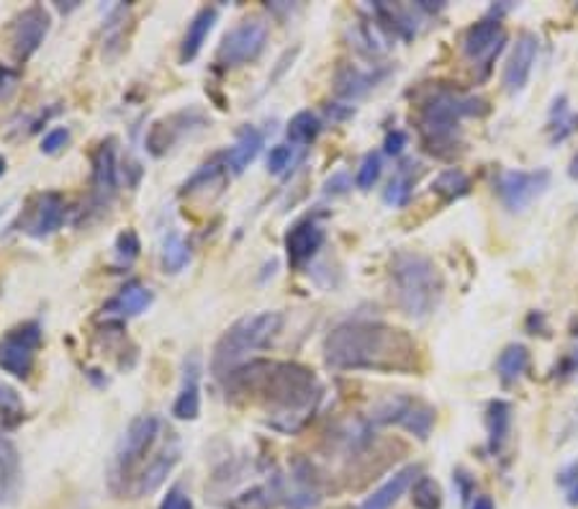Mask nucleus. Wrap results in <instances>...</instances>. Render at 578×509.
<instances>
[{
    "label": "nucleus",
    "mask_w": 578,
    "mask_h": 509,
    "mask_svg": "<svg viewBox=\"0 0 578 509\" xmlns=\"http://www.w3.org/2000/svg\"><path fill=\"white\" fill-rule=\"evenodd\" d=\"M416 176H420V165L403 163L386 188V204H391V206L407 204V201L412 199V188L416 183Z\"/></svg>",
    "instance_id": "nucleus-26"
},
{
    "label": "nucleus",
    "mask_w": 578,
    "mask_h": 509,
    "mask_svg": "<svg viewBox=\"0 0 578 509\" xmlns=\"http://www.w3.org/2000/svg\"><path fill=\"white\" fill-rule=\"evenodd\" d=\"M326 191H334V193H345L347 191V178L345 176H337L334 180H330V183H326Z\"/></svg>",
    "instance_id": "nucleus-42"
},
{
    "label": "nucleus",
    "mask_w": 578,
    "mask_h": 509,
    "mask_svg": "<svg viewBox=\"0 0 578 509\" xmlns=\"http://www.w3.org/2000/svg\"><path fill=\"white\" fill-rule=\"evenodd\" d=\"M412 501L416 509H442V489L432 476H420L412 486Z\"/></svg>",
    "instance_id": "nucleus-32"
},
{
    "label": "nucleus",
    "mask_w": 578,
    "mask_h": 509,
    "mask_svg": "<svg viewBox=\"0 0 578 509\" xmlns=\"http://www.w3.org/2000/svg\"><path fill=\"white\" fill-rule=\"evenodd\" d=\"M558 481H561L563 486H566L568 492H570V489H576V486H578V460H576V463H570L568 469H563V471H561Z\"/></svg>",
    "instance_id": "nucleus-40"
},
{
    "label": "nucleus",
    "mask_w": 578,
    "mask_h": 509,
    "mask_svg": "<svg viewBox=\"0 0 578 509\" xmlns=\"http://www.w3.org/2000/svg\"><path fill=\"white\" fill-rule=\"evenodd\" d=\"M506 44V31L499 16H486L476 21L463 37V52L473 65L480 67V78L489 75L493 60L499 58Z\"/></svg>",
    "instance_id": "nucleus-9"
},
{
    "label": "nucleus",
    "mask_w": 578,
    "mask_h": 509,
    "mask_svg": "<svg viewBox=\"0 0 578 509\" xmlns=\"http://www.w3.org/2000/svg\"><path fill=\"white\" fill-rule=\"evenodd\" d=\"M465 509H497V507H493L491 497H486V494H476V497L465 505Z\"/></svg>",
    "instance_id": "nucleus-41"
},
{
    "label": "nucleus",
    "mask_w": 578,
    "mask_h": 509,
    "mask_svg": "<svg viewBox=\"0 0 578 509\" xmlns=\"http://www.w3.org/2000/svg\"><path fill=\"white\" fill-rule=\"evenodd\" d=\"M550 186L548 170H504L497 180V193L510 212H525Z\"/></svg>",
    "instance_id": "nucleus-11"
},
{
    "label": "nucleus",
    "mask_w": 578,
    "mask_h": 509,
    "mask_svg": "<svg viewBox=\"0 0 578 509\" xmlns=\"http://www.w3.org/2000/svg\"><path fill=\"white\" fill-rule=\"evenodd\" d=\"M529 368V353L525 345H506L497 360V373L504 383L519 381Z\"/></svg>",
    "instance_id": "nucleus-25"
},
{
    "label": "nucleus",
    "mask_w": 578,
    "mask_h": 509,
    "mask_svg": "<svg viewBox=\"0 0 578 509\" xmlns=\"http://www.w3.org/2000/svg\"><path fill=\"white\" fill-rule=\"evenodd\" d=\"M322 131V122L311 111H298L288 124V139L294 144H311Z\"/></svg>",
    "instance_id": "nucleus-29"
},
{
    "label": "nucleus",
    "mask_w": 578,
    "mask_h": 509,
    "mask_svg": "<svg viewBox=\"0 0 578 509\" xmlns=\"http://www.w3.org/2000/svg\"><path fill=\"white\" fill-rule=\"evenodd\" d=\"M432 191L445 201H458L471 193V178L465 176L463 170H458V167H450V170H442L440 176L435 178Z\"/></svg>",
    "instance_id": "nucleus-27"
},
{
    "label": "nucleus",
    "mask_w": 578,
    "mask_h": 509,
    "mask_svg": "<svg viewBox=\"0 0 578 509\" xmlns=\"http://www.w3.org/2000/svg\"><path fill=\"white\" fill-rule=\"evenodd\" d=\"M159 428H163V424H159L155 415L137 417V420L129 424L124 437L116 445L114 466H111V481H114V486L118 481H127L139 460L152 450V445H155L159 437Z\"/></svg>",
    "instance_id": "nucleus-6"
},
{
    "label": "nucleus",
    "mask_w": 578,
    "mask_h": 509,
    "mask_svg": "<svg viewBox=\"0 0 578 509\" xmlns=\"http://www.w3.org/2000/svg\"><path fill=\"white\" fill-rule=\"evenodd\" d=\"M291 165H294V148H288V144H278V148L270 150L268 170L273 173V176H283Z\"/></svg>",
    "instance_id": "nucleus-35"
},
{
    "label": "nucleus",
    "mask_w": 578,
    "mask_h": 509,
    "mask_svg": "<svg viewBox=\"0 0 578 509\" xmlns=\"http://www.w3.org/2000/svg\"><path fill=\"white\" fill-rule=\"evenodd\" d=\"M159 509H193V501L183 489H180V486H176V489L167 492V497L163 499Z\"/></svg>",
    "instance_id": "nucleus-39"
},
{
    "label": "nucleus",
    "mask_w": 578,
    "mask_h": 509,
    "mask_svg": "<svg viewBox=\"0 0 578 509\" xmlns=\"http://www.w3.org/2000/svg\"><path fill=\"white\" fill-rule=\"evenodd\" d=\"M538 50H540L538 37H535L532 31H522L517 37V44H514L512 50V58L504 67V88L510 90V93L525 90L529 75H532L535 60H538Z\"/></svg>",
    "instance_id": "nucleus-13"
},
{
    "label": "nucleus",
    "mask_w": 578,
    "mask_h": 509,
    "mask_svg": "<svg viewBox=\"0 0 578 509\" xmlns=\"http://www.w3.org/2000/svg\"><path fill=\"white\" fill-rule=\"evenodd\" d=\"M216 18H219V11L214 9V5H204L196 16H193L191 24H188V31L183 37V44H180V62L188 65V62H193L198 58L201 47L206 44L208 34H211Z\"/></svg>",
    "instance_id": "nucleus-18"
},
{
    "label": "nucleus",
    "mask_w": 578,
    "mask_h": 509,
    "mask_svg": "<svg viewBox=\"0 0 578 509\" xmlns=\"http://www.w3.org/2000/svg\"><path fill=\"white\" fill-rule=\"evenodd\" d=\"M24 422V402L11 386L0 383V430H13Z\"/></svg>",
    "instance_id": "nucleus-31"
},
{
    "label": "nucleus",
    "mask_w": 578,
    "mask_h": 509,
    "mask_svg": "<svg viewBox=\"0 0 578 509\" xmlns=\"http://www.w3.org/2000/svg\"><path fill=\"white\" fill-rule=\"evenodd\" d=\"M403 148H407V135H403V131H399V129L388 131L386 139H383V152H386V155L399 157Z\"/></svg>",
    "instance_id": "nucleus-38"
},
{
    "label": "nucleus",
    "mask_w": 578,
    "mask_h": 509,
    "mask_svg": "<svg viewBox=\"0 0 578 509\" xmlns=\"http://www.w3.org/2000/svg\"><path fill=\"white\" fill-rule=\"evenodd\" d=\"M281 494V481H265V484L249 486V489L236 494L232 501H227V509H273Z\"/></svg>",
    "instance_id": "nucleus-23"
},
{
    "label": "nucleus",
    "mask_w": 578,
    "mask_h": 509,
    "mask_svg": "<svg viewBox=\"0 0 578 509\" xmlns=\"http://www.w3.org/2000/svg\"><path fill=\"white\" fill-rule=\"evenodd\" d=\"M391 283L401 311L412 319H427L435 314L445 294L440 268L422 253H396Z\"/></svg>",
    "instance_id": "nucleus-4"
},
{
    "label": "nucleus",
    "mask_w": 578,
    "mask_h": 509,
    "mask_svg": "<svg viewBox=\"0 0 578 509\" xmlns=\"http://www.w3.org/2000/svg\"><path fill=\"white\" fill-rule=\"evenodd\" d=\"M568 176L578 180V152L574 155V160H570V165H568Z\"/></svg>",
    "instance_id": "nucleus-43"
},
{
    "label": "nucleus",
    "mask_w": 578,
    "mask_h": 509,
    "mask_svg": "<svg viewBox=\"0 0 578 509\" xmlns=\"http://www.w3.org/2000/svg\"><path fill=\"white\" fill-rule=\"evenodd\" d=\"M324 358L337 371L412 373L420 368V347L399 327L345 322L326 334Z\"/></svg>",
    "instance_id": "nucleus-2"
},
{
    "label": "nucleus",
    "mask_w": 578,
    "mask_h": 509,
    "mask_svg": "<svg viewBox=\"0 0 578 509\" xmlns=\"http://www.w3.org/2000/svg\"><path fill=\"white\" fill-rule=\"evenodd\" d=\"M118 191L116 170V142L106 139L93 155V201L95 206H106Z\"/></svg>",
    "instance_id": "nucleus-15"
},
{
    "label": "nucleus",
    "mask_w": 578,
    "mask_h": 509,
    "mask_svg": "<svg viewBox=\"0 0 578 509\" xmlns=\"http://www.w3.org/2000/svg\"><path fill=\"white\" fill-rule=\"evenodd\" d=\"M265 44H268V26L257 18H247L227 34L216 60H219L224 67L247 65V62L260 58Z\"/></svg>",
    "instance_id": "nucleus-10"
},
{
    "label": "nucleus",
    "mask_w": 578,
    "mask_h": 509,
    "mask_svg": "<svg viewBox=\"0 0 578 509\" xmlns=\"http://www.w3.org/2000/svg\"><path fill=\"white\" fill-rule=\"evenodd\" d=\"M375 86V75H365L355 67H343L337 75V93L345 96V99H358L365 90H371Z\"/></svg>",
    "instance_id": "nucleus-30"
},
{
    "label": "nucleus",
    "mask_w": 578,
    "mask_h": 509,
    "mask_svg": "<svg viewBox=\"0 0 578 509\" xmlns=\"http://www.w3.org/2000/svg\"><path fill=\"white\" fill-rule=\"evenodd\" d=\"M3 173H5V160L0 157V176H3Z\"/></svg>",
    "instance_id": "nucleus-44"
},
{
    "label": "nucleus",
    "mask_w": 578,
    "mask_h": 509,
    "mask_svg": "<svg viewBox=\"0 0 578 509\" xmlns=\"http://www.w3.org/2000/svg\"><path fill=\"white\" fill-rule=\"evenodd\" d=\"M191 260V250L188 242L178 232H170L163 242V265L167 273H180Z\"/></svg>",
    "instance_id": "nucleus-28"
},
{
    "label": "nucleus",
    "mask_w": 578,
    "mask_h": 509,
    "mask_svg": "<svg viewBox=\"0 0 578 509\" xmlns=\"http://www.w3.org/2000/svg\"><path fill=\"white\" fill-rule=\"evenodd\" d=\"M198 376H201L198 358H191V366H185L183 386H180L178 399H176V404H172V415H176L178 420H185V422L198 420V415H201Z\"/></svg>",
    "instance_id": "nucleus-20"
},
{
    "label": "nucleus",
    "mask_w": 578,
    "mask_h": 509,
    "mask_svg": "<svg viewBox=\"0 0 578 509\" xmlns=\"http://www.w3.org/2000/svg\"><path fill=\"white\" fill-rule=\"evenodd\" d=\"M232 383L240 394H253L270 407V428L281 432H298L314 417L322 399V386L311 368L301 362L253 360L236 368Z\"/></svg>",
    "instance_id": "nucleus-1"
},
{
    "label": "nucleus",
    "mask_w": 578,
    "mask_h": 509,
    "mask_svg": "<svg viewBox=\"0 0 578 509\" xmlns=\"http://www.w3.org/2000/svg\"><path fill=\"white\" fill-rule=\"evenodd\" d=\"M265 144V137L260 129L255 127H245L240 131V137H236V144L232 150H229L227 155V167L234 173V176H240V173H245V167L253 163V160L260 155Z\"/></svg>",
    "instance_id": "nucleus-21"
},
{
    "label": "nucleus",
    "mask_w": 578,
    "mask_h": 509,
    "mask_svg": "<svg viewBox=\"0 0 578 509\" xmlns=\"http://www.w3.org/2000/svg\"><path fill=\"white\" fill-rule=\"evenodd\" d=\"M50 13L41 9V5H29L26 11H21L11 26L13 58L18 62L31 60L41 47V41L50 34Z\"/></svg>",
    "instance_id": "nucleus-12"
},
{
    "label": "nucleus",
    "mask_w": 578,
    "mask_h": 509,
    "mask_svg": "<svg viewBox=\"0 0 578 509\" xmlns=\"http://www.w3.org/2000/svg\"><path fill=\"white\" fill-rule=\"evenodd\" d=\"M18 476V456L16 448H13L11 441H5L0 435V479H3V486H11Z\"/></svg>",
    "instance_id": "nucleus-33"
},
{
    "label": "nucleus",
    "mask_w": 578,
    "mask_h": 509,
    "mask_svg": "<svg viewBox=\"0 0 578 509\" xmlns=\"http://www.w3.org/2000/svg\"><path fill=\"white\" fill-rule=\"evenodd\" d=\"M41 347V327L37 322H24L13 327L0 340V371L11 373L13 379H29L34 360Z\"/></svg>",
    "instance_id": "nucleus-7"
},
{
    "label": "nucleus",
    "mask_w": 578,
    "mask_h": 509,
    "mask_svg": "<svg viewBox=\"0 0 578 509\" xmlns=\"http://www.w3.org/2000/svg\"><path fill=\"white\" fill-rule=\"evenodd\" d=\"M283 330L281 311H260L247 314L236 319L229 330L221 334V340L214 347L211 371L216 376H232L247 353L260 351V347L273 343V338Z\"/></svg>",
    "instance_id": "nucleus-5"
},
{
    "label": "nucleus",
    "mask_w": 578,
    "mask_h": 509,
    "mask_svg": "<svg viewBox=\"0 0 578 509\" xmlns=\"http://www.w3.org/2000/svg\"><path fill=\"white\" fill-rule=\"evenodd\" d=\"M116 253H118V257H121V260H127V263L134 260V257L139 255V237H137V232H131V229H127V232L118 234Z\"/></svg>",
    "instance_id": "nucleus-36"
},
{
    "label": "nucleus",
    "mask_w": 578,
    "mask_h": 509,
    "mask_svg": "<svg viewBox=\"0 0 578 509\" xmlns=\"http://www.w3.org/2000/svg\"><path fill=\"white\" fill-rule=\"evenodd\" d=\"M489 103L478 96L461 93L452 88L432 90L416 109L424 150L437 157H452L461 144V122L465 116H486Z\"/></svg>",
    "instance_id": "nucleus-3"
},
{
    "label": "nucleus",
    "mask_w": 578,
    "mask_h": 509,
    "mask_svg": "<svg viewBox=\"0 0 578 509\" xmlns=\"http://www.w3.org/2000/svg\"><path fill=\"white\" fill-rule=\"evenodd\" d=\"M326 240L324 229L317 225L314 219H304L288 229L285 234V253H288V263L294 268H304L306 263L322 250Z\"/></svg>",
    "instance_id": "nucleus-14"
},
{
    "label": "nucleus",
    "mask_w": 578,
    "mask_h": 509,
    "mask_svg": "<svg viewBox=\"0 0 578 509\" xmlns=\"http://www.w3.org/2000/svg\"><path fill=\"white\" fill-rule=\"evenodd\" d=\"M65 212H67L65 199H62L60 193L54 191L41 193L29 225H26V232L37 237V240H44V237L54 234L62 225H65Z\"/></svg>",
    "instance_id": "nucleus-16"
},
{
    "label": "nucleus",
    "mask_w": 578,
    "mask_h": 509,
    "mask_svg": "<svg viewBox=\"0 0 578 509\" xmlns=\"http://www.w3.org/2000/svg\"><path fill=\"white\" fill-rule=\"evenodd\" d=\"M378 178H381V157L375 155V152H371V155H365L363 163H360L355 183H358L360 191H371V188L378 183Z\"/></svg>",
    "instance_id": "nucleus-34"
},
{
    "label": "nucleus",
    "mask_w": 578,
    "mask_h": 509,
    "mask_svg": "<svg viewBox=\"0 0 578 509\" xmlns=\"http://www.w3.org/2000/svg\"><path fill=\"white\" fill-rule=\"evenodd\" d=\"M512 428V407L506 402L493 399L486 409V430H489V448L497 453L506 443Z\"/></svg>",
    "instance_id": "nucleus-24"
},
{
    "label": "nucleus",
    "mask_w": 578,
    "mask_h": 509,
    "mask_svg": "<svg viewBox=\"0 0 578 509\" xmlns=\"http://www.w3.org/2000/svg\"><path fill=\"white\" fill-rule=\"evenodd\" d=\"M420 471H422L420 466H407V469L396 471L394 476L381 486V489H375L371 497L360 505V509H391L396 501L403 497V492L414 484L416 473Z\"/></svg>",
    "instance_id": "nucleus-19"
},
{
    "label": "nucleus",
    "mask_w": 578,
    "mask_h": 509,
    "mask_svg": "<svg viewBox=\"0 0 578 509\" xmlns=\"http://www.w3.org/2000/svg\"><path fill=\"white\" fill-rule=\"evenodd\" d=\"M67 142H69L67 129H52L50 135H44V139H41V152H44V155H57Z\"/></svg>",
    "instance_id": "nucleus-37"
},
{
    "label": "nucleus",
    "mask_w": 578,
    "mask_h": 509,
    "mask_svg": "<svg viewBox=\"0 0 578 509\" xmlns=\"http://www.w3.org/2000/svg\"><path fill=\"white\" fill-rule=\"evenodd\" d=\"M152 304V291L147 285H142L139 281H131L118 291V296L111 298V302L103 306V314L114 319H129L142 314Z\"/></svg>",
    "instance_id": "nucleus-17"
},
{
    "label": "nucleus",
    "mask_w": 578,
    "mask_h": 509,
    "mask_svg": "<svg viewBox=\"0 0 578 509\" xmlns=\"http://www.w3.org/2000/svg\"><path fill=\"white\" fill-rule=\"evenodd\" d=\"M178 458H180L178 445L176 448L163 450L159 456H155V460H152L147 469L142 471V476H137V486H134L137 497H144V494H152L155 489H159V484H163L167 473L172 471V466L178 463Z\"/></svg>",
    "instance_id": "nucleus-22"
},
{
    "label": "nucleus",
    "mask_w": 578,
    "mask_h": 509,
    "mask_svg": "<svg viewBox=\"0 0 578 509\" xmlns=\"http://www.w3.org/2000/svg\"><path fill=\"white\" fill-rule=\"evenodd\" d=\"M375 422L381 424H399L409 430L420 441H427L432 428H435L437 411L427 402L414 399V396H396V399L383 402L373 415Z\"/></svg>",
    "instance_id": "nucleus-8"
}]
</instances>
